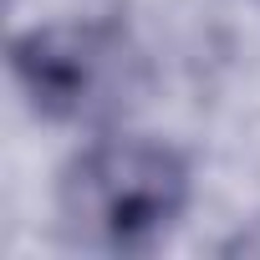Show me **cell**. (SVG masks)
<instances>
[{
    "label": "cell",
    "instance_id": "obj_1",
    "mask_svg": "<svg viewBox=\"0 0 260 260\" xmlns=\"http://www.w3.org/2000/svg\"><path fill=\"white\" fill-rule=\"evenodd\" d=\"M184 204V169L158 143H102L82 153L61 184L67 224L92 245H143Z\"/></svg>",
    "mask_w": 260,
    "mask_h": 260
},
{
    "label": "cell",
    "instance_id": "obj_2",
    "mask_svg": "<svg viewBox=\"0 0 260 260\" xmlns=\"http://www.w3.org/2000/svg\"><path fill=\"white\" fill-rule=\"evenodd\" d=\"M16 72L46 112H82L102 82V51L87 31H36L16 46Z\"/></svg>",
    "mask_w": 260,
    "mask_h": 260
}]
</instances>
